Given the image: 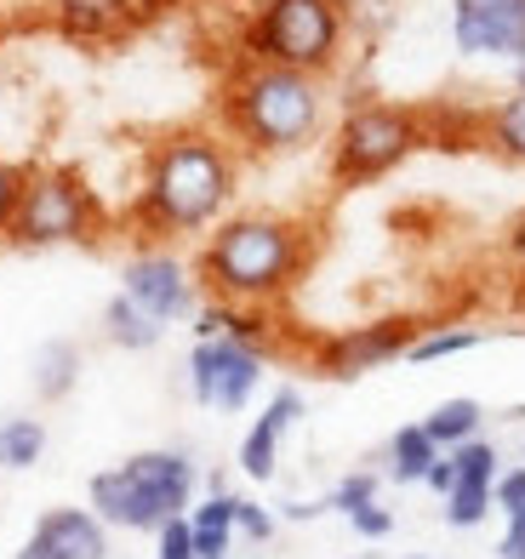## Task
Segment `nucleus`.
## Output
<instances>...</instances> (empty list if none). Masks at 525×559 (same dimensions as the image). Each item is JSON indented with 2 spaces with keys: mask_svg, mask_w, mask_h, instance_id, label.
Here are the masks:
<instances>
[{
  "mask_svg": "<svg viewBox=\"0 0 525 559\" xmlns=\"http://www.w3.org/2000/svg\"><path fill=\"white\" fill-rule=\"evenodd\" d=\"M240 200V148L217 126H171L143 148L127 223L155 246L206 240Z\"/></svg>",
  "mask_w": 525,
  "mask_h": 559,
  "instance_id": "f257e3e1",
  "label": "nucleus"
},
{
  "mask_svg": "<svg viewBox=\"0 0 525 559\" xmlns=\"http://www.w3.org/2000/svg\"><path fill=\"white\" fill-rule=\"evenodd\" d=\"M320 235L286 212H229L194 251L200 292L240 309H274L314 269Z\"/></svg>",
  "mask_w": 525,
  "mask_h": 559,
  "instance_id": "f03ea898",
  "label": "nucleus"
},
{
  "mask_svg": "<svg viewBox=\"0 0 525 559\" xmlns=\"http://www.w3.org/2000/svg\"><path fill=\"white\" fill-rule=\"evenodd\" d=\"M217 132L240 155H303L326 132V81L240 58L217 86Z\"/></svg>",
  "mask_w": 525,
  "mask_h": 559,
  "instance_id": "7ed1b4c3",
  "label": "nucleus"
},
{
  "mask_svg": "<svg viewBox=\"0 0 525 559\" xmlns=\"http://www.w3.org/2000/svg\"><path fill=\"white\" fill-rule=\"evenodd\" d=\"M200 491V468L194 456L178 445H160V451H138L115 468H97L92 486H86V508L109 531H155L166 520H178L194 508Z\"/></svg>",
  "mask_w": 525,
  "mask_h": 559,
  "instance_id": "20e7f679",
  "label": "nucleus"
},
{
  "mask_svg": "<svg viewBox=\"0 0 525 559\" xmlns=\"http://www.w3.org/2000/svg\"><path fill=\"white\" fill-rule=\"evenodd\" d=\"M348 0H258L240 29V58L246 63H281L303 74H326L348 52Z\"/></svg>",
  "mask_w": 525,
  "mask_h": 559,
  "instance_id": "39448f33",
  "label": "nucleus"
},
{
  "mask_svg": "<svg viewBox=\"0 0 525 559\" xmlns=\"http://www.w3.org/2000/svg\"><path fill=\"white\" fill-rule=\"evenodd\" d=\"M417 148H429V115L394 97H348L326 143V171L337 189H366L399 171Z\"/></svg>",
  "mask_w": 525,
  "mask_h": 559,
  "instance_id": "423d86ee",
  "label": "nucleus"
},
{
  "mask_svg": "<svg viewBox=\"0 0 525 559\" xmlns=\"http://www.w3.org/2000/svg\"><path fill=\"white\" fill-rule=\"evenodd\" d=\"M104 200L74 166H23L17 212L7 240L17 251H52V246H92L104 235Z\"/></svg>",
  "mask_w": 525,
  "mask_h": 559,
  "instance_id": "0eeeda50",
  "label": "nucleus"
},
{
  "mask_svg": "<svg viewBox=\"0 0 525 559\" xmlns=\"http://www.w3.org/2000/svg\"><path fill=\"white\" fill-rule=\"evenodd\" d=\"M263 377H269V354L240 337H200L183 360L189 400L206 405V412H229V417L258 400Z\"/></svg>",
  "mask_w": 525,
  "mask_h": 559,
  "instance_id": "6e6552de",
  "label": "nucleus"
},
{
  "mask_svg": "<svg viewBox=\"0 0 525 559\" xmlns=\"http://www.w3.org/2000/svg\"><path fill=\"white\" fill-rule=\"evenodd\" d=\"M120 292H127L143 314H155L160 325L194 320V309L206 302L194 263H183L171 246H155V240H143L127 258V269H120Z\"/></svg>",
  "mask_w": 525,
  "mask_h": 559,
  "instance_id": "1a4fd4ad",
  "label": "nucleus"
},
{
  "mask_svg": "<svg viewBox=\"0 0 525 559\" xmlns=\"http://www.w3.org/2000/svg\"><path fill=\"white\" fill-rule=\"evenodd\" d=\"M422 325L411 314H383V320H366V325H343V332L320 337L309 348V360L320 377H332V383H355L366 371H383L389 360H406L411 337Z\"/></svg>",
  "mask_w": 525,
  "mask_h": 559,
  "instance_id": "9d476101",
  "label": "nucleus"
},
{
  "mask_svg": "<svg viewBox=\"0 0 525 559\" xmlns=\"http://www.w3.org/2000/svg\"><path fill=\"white\" fill-rule=\"evenodd\" d=\"M452 46L463 58H520L525 0H452Z\"/></svg>",
  "mask_w": 525,
  "mask_h": 559,
  "instance_id": "9b49d317",
  "label": "nucleus"
},
{
  "mask_svg": "<svg viewBox=\"0 0 525 559\" xmlns=\"http://www.w3.org/2000/svg\"><path fill=\"white\" fill-rule=\"evenodd\" d=\"M297 423H303V394H297L291 383H286V389H274L269 405L258 412V423L246 428L240 451H235L240 474H246V479H258V486H269L274 468H281V445H286V435H291Z\"/></svg>",
  "mask_w": 525,
  "mask_h": 559,
  "instance_id": "f8f14e48",
  "label": "nucleus"
},
{
  "mask_svg": "<svg viewBox=\"0 0 525 559\" xmlns=\"http://www.w3.org/2000/svg\"><path fill=\"white\" fill-rule=\"evenodd\" d=\"M143 12V0H52V29L74 46H109L127 40Z\"/></svg>",
  "mask_w": 525,
  "mask_h": 559,
  "instance_id": "ddd939ff",
  "label": "nucleus"
},
{
  "mask_svg": "<svg viewBox=\"0 0 525 559\" xmlns=\"http://www.w3.org/2000/svg\"><path fill=\"white\" fill-rule=\"evenodd\" d=\"M29 537L52 559H109V525L92 508H46Z\"/></svg>",
  "mask_w": 525,
  "mask_h": 559,
  "instance_id": "4468645a",
  "label": "nucleus"
},
{
  "mask_svg": "<svg viewBox=\"0 0 525 559\" xmlns=\"http://www.w3.org/2000/svg\"><path fill=\"white\" fill-rule=\"evenodd\" d=\"M81 371H86L81 343H74V337H46L40 354H35L29 383H35V394H40L46 405H58V400H69L74 389H81Z\"/></svg>",
  "mask_w": 525,
  "mask_h": 559,
  "instance_id": "2eb2a0df",
  "label": "nucleus"
},
{
  "mask_svg": "<svg viewBox=\"0 0 525 559\" xmlns=\"http://www.w3.org/2000/svg\"><path fill=\"white\" fill-rule=\"evenodd\" d=\"M194 525V559H229L235 548V491H206L189 508Z\"/></svg>",
  "mask_w": 525,
  "mask_h": 559,
  "instance_id": "dca6fc26",
  "label": "nucleus"
},
{
  "mask_svg": "<svg viewBox=\"0 0 525 559\" xmlns=\"http://www.w3.org/2000/svg\"><path fill=\"white\" fill-rule=\"evenodd\" d=\"M160 337H166V325H160L155 314H143L127 292H115V297L104 302V343H109V348L148 354V348H160Z\"/></svg>",
  "mask_w": 525,
  "mask_h": 559,
  "instance_id": "f3484780",
  "label": "nucleus"
},
{
  "mask_svg": "<svg viewBox=\"0 0 525 559\" xmlns=\"http://www.w3.org/2000/svg\"><path fill=\"white\" fill-rule=\"evenodd\" d=\"M480 143L497 160L525 166V92H509L491 109H480Z\"/></svg>",
  "mask_w": 525,
  "mask_h": 559,
  "instance_id": "a211bd4d",
  "label": "nucleus"
},
{
  "mask_svg": "<svg viewBox=\"0 0 525 559\" xmlns=\"http://www.w3.org/2000/svg\"><path fill=\"white\" fill-rule=\"evenodd\" d=\"M422 435H429L440 451H452V445H463V440H480V435H486V405L468 400V394L440 400L434 412L422 417Z\"/></svg>",
  "mask_w": 525,
  "mask_h": 559,
  "instance_id": "6ab92c4d",
  "label": "nucleus"
},
{
  "mask_svg": "<svg viewBox=\"0 0 525 559\" xmlns=\"http://www.w3.org/2000/svg\"><path fill=\"white\" fill-rule=\"evenodd\" d=\"M434 463H440V445L422 435V423H406L389 435V479L394 486H422Z\"/></svg>",
  "mask_w": 525,
  "mask_h": 559,
  "instance_id": "aec40b11",
  "label": "nucleus"
},
{
  "mask_svg": "<svg viewBox=\"0 0 525 559\" xmlns=\"http://www.w3.org/2000/svg\"><path fill=\"white\" fill-rule=\"evenodd\" d=\"M46 456V423L29 412L0 417V474H29Z\"/></svg>",
  "mask_w": 525,
  "mask_h": 559,
  "instance_id": "412c9836",
  "label": "nucleus"
},
{
  "mask_svg": "<svg viewBox=\"0 0 525 559\" xmlns=\"http://www.w3.org/2000/svg\"><path fill=\"white\" fill-rule=\"evenodd\" d=\"M480 343H486L480 325H422V332L411 337V348H406V360L411 366H434V360H452V354H468Z\"/></svg>",
  "mask_w": 525,
  "mask_h": 559,
  "instance_id": "4be33fe9",
  "label": "nucleus"
},
{
  "mask_svg": "<svg viewBox=\"0 0 525 559\" xmlns=\"http://www.w3.org/2000/svg\"><path fill=\"white\" fill-rule=\"evenodd\" d=\"M445 456H452V468H457V486H497V474H503V451H497L486 435L452 445Z\"/></svg>",
  "mask_w": 525,
  "mask_h": 559,
  "instance_id": "5701e85b",
  "label": "nucleus"
},
{
  "mask_svg": "<svg viewBox=\"0 0 525 559\" xmlns=\"http://www.w3.org/2000/svg\"><path fill=\"white\" fill-rule=\"evenodd\" d=\"M440 502H445V525H452V531H474V525H486L497 514L491 486H452Z\"/></svg>",
  "mask_w": 525,
  "mask_h": 559,
  "instance_id": "b1692460",
  "label": "nucleus"
},
{
  "mask_svg": "<svg viewBox=\"0 0 525 559\" xmlns=\"http://www.w3.org/2000/svg\"><path fill=\"white\" fill-rule=\"evenodd\" d=\"M378 491H383V479L371 474V468H355V474H343L337 486L326 491V514H355V508H366V502H378Z\"/></svg>",
  "mask_w": 525,
  "mask_h": 559,
  "instance_id": "393cba45",
  "label": "nucleus"
},
{
  "mask_svg": "<svg viewBox=\"0 0 525 559\" xmlns=\"http://www.w3.org/2000/svg\"><path fill=\"white\" fill-rule=\"evenodd\" d=\"M274 531H281V514H274V508H263L252 497H235V537L263 548V543H274Z\"/></svg>",
  "mask_w": 525,
  "mask_h": 559,
  "instance_id": "a878e982",
  "label": "nucleus"
},
{
  "mask_svg": "<svg viewBox=\"0 0 525 559\" xmlns=\"http://www.w3.org/2000/svg\"><path fill=\"white\" fill-rule=\"evenodd\" d=\"M491 502H497V514H503V520H525V463H509L503 474H497Z\"/></svg>",
  "mask_w": 525,
  "mask_h": 559,
  "instance_id": "bb28decb",
  "label": "nucleus"
},
{
  "mask_svg": "<svg viewBox=\"0 0 525 559\" xmlns=\"http://www.w3.org/2000/svg\"><path fill=\"white\" fill-rule=\"evenodd\" d=\"M155 559H194V525H189V514L166 520L155 531Z\"/></svg>",
  "mask_w": 525,
  "mask_h": 559,
  "instance_id": "cd10ccee",
  "label": "nucleus"
},
{
  "mask_svg": "<svg viewBox=\"0 0 525 559\" xmlns=\"http://www.w3.org/2000/svg\"><path fill=\"white\" fill-rule=\"evenodd\" d=\"M348 531H355L360 543H383V537H394V514H389L383 502H366V508L348 514Z\"/></svg>",
  "mask_w": 525,
  "mask_h": 559,
  "instance_id": "c85d7f7f",
  "label": "nucleus"
},
{
  "mask_svg": "<svg viewBox=\"0 0 525 559\" xmlns=\"http://www.w3.org/2000/svg\"><path fill=\"white\" fill-rule=\"evenodd\" d=\"M17 189H23V166L0 155V240L12 228V212H17Z\"/></svg>",
  "mask_w": 525,
  "mask_h": 559,
  "instance_id": "c756f323",
  "label": "nucleus"
},
{
  "mask_svg": "<svg viewBox=\"0 0 525 559\" xmlns=\"http://www.w3.org/2000/svg\"><path fill=\"white\" fill-rule=\"evenodd\" d=\"M503 263L525 280V206L509 217V228H503Z\"/></svg>",
  "mask_w": 525,
  "mask_h": 559,
  "instance_id": "7c9ffc66",
  "label": "nucleus"
},
{
  "mask_svg": "<svg viewBox=\"0 0 525 559\" xmlns=\"http://www.w3.org/2000/svg\"><path fill=\"white\" fill-rule=\"evenodd\" d=\"M497 559H525V520H503V537H497Z\"/></svg>",
  "mask_w": 525,
  "mask_h": 559,
  "instance_id": "2f4dec72",
  "label": "nucleus"
},
{
  "mask_svg": "<svg viewBox=\"0 0 525 559\" xmlns=\"http://www.w3.org/2000/svg\"><path fill=\"white\" fill-rule=\"evenodd\" d=\"M422 486H429L434 497H445V491L457 486V468H452V456H445V451H440V463L429 468V479H422Z\"/></svg>",
  "mask_w": 525,
  "mask_h": 559,
  "instance_id": "473e14b6",
  "label": "nucleus"
},
{
  "mask_svg": "<svg viewBox=\"0 0 525 559\" xmlns=\"http://www.w3.org/2000/svg\"><path fill=\"white\" fill-rule=\"evenodd\" d=\"M320 514H326V497H320V502H281V520H291V525L320 520Z\"/></svg>",
  "mask_w": 525,
  "mask_h": 559,
  "instance_id": "72a5a7b5",
  "label": "nucleus"
},
{
  "mask_svg": "<svg viewBox=\"0 0 525 559\" xmlns=\"http://www.w3.org/2000/svg\"><path fill=\"white\" fill-rule=\"evenodd\" d=\"M12 559H52V554H46V548H40V543H35V537H29V543H23V548H17V554H12Z\"/></svg>",
  "mask_w": 525,
  "mask_h": 559,
  "instance_id": "f704fd0d",
  "label": "nucleus"
},
{
  "mask_svg": "<svg viewBox=\"0 0 525 559\" xmlns=\"http://www.w3.org/2000/svg\"><path fill=\"white\" fill-rule=\"evenodd\" d=\"M509 81H514V92H525V52L509 63Z\"/></svg>",
  "mask_w": 525,
  "mask_h": 559,
  "instance_id": "c9c22d12",
  "label": "nucleus"
},
{
  "mask_svg": "<svg viewBox=\"0 0 525 559\" xmlns=\"http://www.w3.org/2000/svg\"><path fill=\"white\" fill-rule=\"evenodd\" d=\"M399 559H429V554H399Z\"/></svg>",
  "mask_w": 525,
  "mask_h": 559,
  "instance_id": "e433bc0d",
  "label": "nucleus"
},
{
  "mask_svg": "<svg viewBox=\"0 0 525 559\" xmlns=\"http://www.w3.org/2000/svg\"><path fill=\"white\" fill-rule=\"evenodd\" d=\"M520 463H525V445H520Z\"/></svg>",
  "mask_w": 525,
  "mask_h": 559,
  "instance_id": "4c0bfd02",
  "label": "nucleus"
}]
</instances>
